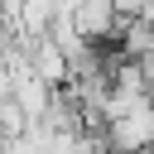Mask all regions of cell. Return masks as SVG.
Returning a JSON list of instances; mask_svg holds the SVG:
<instances>
[{"instance_id": "obj_1", "label": "cell", "mask_w": 154, "mask_h": 154, "mask_svg": "<svg viewBox=\"0 0 154 154\" xmlns=\"http://www.w3.org/2000/svg\"><path fill=\"white\" fill-rule=\"evenodd\" d=\"M106 140H111V154H144L154 144V96L111 101V111H106Z\"/></svg>"}, {"instance_id": "obj_2", "label": "cell", "mask_w": 154, "mask_h": 154, "mask_svg": "<svg viewBox=\"0 0 154 154\" xmlns=\"http://www.w3.org/2000/svg\"><path fill=\"white\" fill-rule=\"evenodd\" d=\"M63 10H67V19H72V29H77L82 43H91V48H116L120 24H125V14H120L116 0H72V5H63Z\"/></svg>"}]
</instances>
